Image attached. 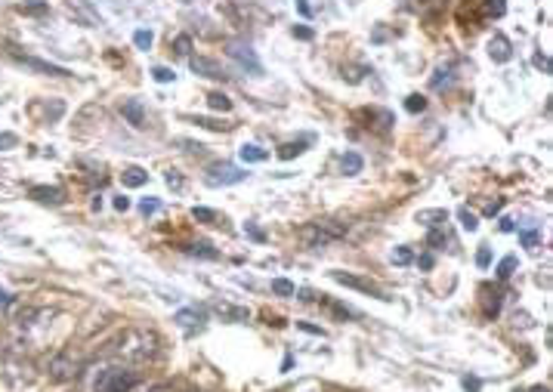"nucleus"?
I'll return each mask as SVG.
<instances>
[{
  "mask_svg": "<svg viewBox=\"0 0 553 392\" xmlns=\"http://www.w3.org/2000/svg\"><path fill=\"white\" fill-rule=\"evenodd\" d=\"M28 4H31V6H41V4H44V0H28Z\"/></svg>",
  "mask_w": 553,
  "mask_h": 392,
  "instance_id": "c03bdc74",
  "label": "nucleus"
},
{
  "mask_svg": "<svg viewBox=\"0 0 553 392\" xmlns=\"http://www.w3.org/2000/svg\"><path fill=\"white\" fill-rule=\"evenodd\" d=\"M111 204H115V210H118V213H124V210L130 207V201L124 198V195H118V198H115V201H111Z\"/></svg>",
  "mask_w": 553,
  "mask_h": 392,
  "instance_id": "4c0bfd02",
  "label": "nucleus"
},
{
  "mask_svg": "<svg viewBox=\"0 0 553 392\" xmlns=\"http://www.w3.org/2000/svg\"><path fill=\"white\" fill-rule=\"evenodd\" d=\"M152 41H155V34L148 31V28H143V31L133 34V43L139 46V50H152Z\"/></svg>",
  "mask_w": 553,
  "mask_h": 392,
  "instance_id": "5701e85b",
  "label": "nucleus"
},
{
  "mask_svg": "<svg viewBox=\"0 0 553 392\" xmlns=\"http://www.w3.org/2000/svg\"><path fill=\"white\" fill-rule=\"evenodd\" d=\"M245 229H248V235H250V238H254V241H266V232H260V229L254 226V222H248V226H245Z\"/></svg>",
  "mask_w": 553,
  "mask_h": 392,
  "instance_id": "f704fd0d",
  "label": "nucleus"
},
{
  "mask_svg": "<svg viewBox=\"0 0 553 392\" xmlns=\"http://www.w3.org/2000/svg\"><path fill=\"white\" fill-rule=\"evenodd\" d=\"M152 392H167V389H164V386H155V389H152Z\"/></svg>",
  "mask_w": 553,
  "mask_h": 392,
  "instance_id": "a18cd8bd",
  "label": "nucleus"
},
{
  "mask_svg": "<svg viewBox=\"0 0 553 392\" xmlns=\"http://www.w3.org/2000/svg\"><path fill=\"white\" fill-rule=\"evenodd\" d=\"M482 9H485V16H492V19H498V16H504V0H492V6H489V4H485Z\"/></svg>",
  "mask_w": 553,
  "mask_h": 392,
  "instance_id": "473e14b6",
  "label": "nucleus"
},
{
  "mask_svg": "<svg viewBox=\"0 0 553 392\" xmlns=\"http://www.w3.org/2000/svg\"><path fill=\"white\" fill-rule=\"evenodd\" d=\"M517 257H504L501 259V266H498V278H501V282H507V278L513 275V272H517Z\"/></svg>",
  "mask_w": 553,
  "mask_h": 392,
  "instance_id": "412c9836",
  "label": "nucleus"
},
{
  "mask_svg": "<svg viewBox=\"0 0 553 392\" xmlns=\"http://www.w3.org/2000/svg\"><path fill=\"white\" fill-rule=\"evenodd\" d=\"M513 229H517V222H513L510 217H504L501 220V232H513Z\"/></svg>",
  "mask_w": 553,
  "mask_h": 392,
  "instance_id": "ea45409f",
  "label": "nucleus"
},
{
  "mask_svg": "<svg viewBox=\"0 0 553 392\" xmlns=\"http://www.w3.org/2000/svg\"><path fill=\"white\" fill-rule=\"evenodd\" d=\"M457 220H461V226L467 229V232H476V229H480V222H476V217H473V213L470 210H457Z\"/></svg>",
  "mask_w": 553,
  "mask_h": 392,
  "instance_id": "393cba45",
  "label": "nucleus"
},
{
  "mask_svg": "<svg viewBox=\"0 0 553 392\" xmlns=\"http://www.w3.org/2000/svg\"><path fill=\"white\" fill-rule=\"evenodd\" d=\"M186 254H192V257H201V259H217L220 254L213 250L210 244H204V241H195V244H186Z\"/></svg>",
  "mask_w": 553,
  "mask_h": 392,
  "instance_id": "f3484780",
  "label": "nucleus"
},
{
  "mask_svg": "<svg viewBox=\"0 0 553 392\" xmlns=\"http://www.w3.org/2000/svg\"><path fill=\"white\" fill-rule=\"evenodd\" d=\"M300 13H303V16H309V13H313V9H309V4H306V0H300Z\"/></svg>",
  "mask_w": 553,
  "mask_h": 392,
  "instance_id": "37998d69",
  "label": "nucleus"
},
{
  "mask_svg": "<svg viewBox=\"0 0 553 392\" xmlns=\"http://www.w3.org/2000/svg\"><path fill=\"white\" fill-rule=\"evenodd\" d=\"M482 16H485V9L480 6V0H464V6H461V13H457V22H461V28H476L482 22Z\"/></svg>",
  "mask_w": 553,
  "mask_h": 392,
  "instance_id": "0eeeda50",
  "label": "nucleus"
},
{
  "mask_svg": "<svg viewBox=\"0 0 553 392\" xmlns=\"http://www.w3.org/2000/svg\"><path fill=\"white\" fill-rule=\"evenodd\" d=\"M405 108L411 111V115H420V111L427 108V99H424V96H408V99H405Z\"/></svg>",
  "mask_w": 553,
  "mask_h": 392,
  "instance_id": "c85d7f7f",
  "label": "nucleus"
},
{
  "mask_svg": "<svg viewBox=\"0 0 553 392\" xmlns=\"http://www.w3.org/2000/svg\"><path fill=\"white\" fill-rule=\"evenodd\" d=\"M362 167H365V161H362L359 152H346V155H340V173H343V176L362 173Z\"/></svg>",
  "mask_w": 553,
  "mask_h": 392,
  "instance_id": "1a4fd4ad",
  "label": "nucleus"
},
{
  "mask_svg": "<svg viewBox=\"0 0 553 392\" xmlns=\"http://www.w3.org/2000/svg\"><path fill=\"white\" fill-rule=\"evenodd\" d=\"M390 259H392L396 266H405V263H411V259H415V250H411V247H396V250L390 254Z\"/></svg>",
  "mask_w": 553,
  "mask_h": 392,
  "instance_id": "4be33fe9",
  "label": "nucleus"
},
{
  "mask_svg": "<svg viewBox=\"0 0 553 392\" xmlns=\"http://www.w3.org/2000/svg\"><path fill=\"white\" fill-rule=\"evenodd\" d=\"M241 152V161H248V164H260V161H266V148H260V145H241L238 148Z\"/></svg>",
  "mask_w": 553,
  "mask_h": 392,
  "instance_id": "ddd939ff",
  "label": "nucleus"
},
{
  "mask_svg": "<svg viewBox=\"0 0 553 392\" xmlns=\"http://www.w3.org/2000/svg\"><path fill=\"white\" fill-rule=\"evenodd\" d=\"M28 68H34V71H44V74H53V78H65V68H59V65H50V62H41V59H22Z\"/></svg>",
  "mask_w": 553,
  "mask_h": 392,
  "instance_id": "f8f14e48",
  "label": "nucleus"
},
{
  "mask_svg": "<svg viewBox=\"0 0 553 392\" xmlns=\"http://www.w3.org/2000/svg\"><path fill=\"white\" fill-rule=\"evenodd\" d=\"M226 53H229V59H235L241 68L245 71H250V74H263V65H260V59H257V53L250 50L248 43H241V41H232L229 46H226Z\"/></svg>",
  "mask_w": 553,
  "mask_h": 392,
  "instance_id": "7ed1b4c3",
  "label": "nucleus"
},
{
  "mask_svg": "<svg viewBox=\"0 0 553 392\" xmlns=\"http://www.w3.org/2000/svg\"><path fill=\"white\" fill-rule=\"evenodd\" d=\"M173 53L176 56H189L192 53V34H176L173 37Z\"/></svg>",
  "mask_w": 553,
  "mask_h": 392,
  "instance_id": "aec40b11",
  "label": "nucleus"
},
{
  "mask_svg": "<svg viewBox=\"0 0 553 392\" xmlns=\"http://www.w3.org/2000/svg\"><path fill=\"white\" fill-rule=\"evenodd\" d=\"M189 68H192L195 74H201V78H213V81H226V78H229V74L223 71L220 62L204 59V56H189Z\"/></svg>",
  "mask_w": 553,
  "mask_h": 392,
  "instance_id": "39448f33",
  "label": "nucleus"
},
{
  "mask_svg": "<svg viewBox=\"0 0 553 392\" xmlns=\"http://www.w3.org/2000/svg\"><path fill=\"white\" fill-rule=\"evenodd\" d=\"M313 34H315V31H313V28H306V25H297V28H294V37H300V41H309Z\"/></svg>",
  "mask_w": 553,
  "mask_h": 392,
  "instance_id": "72a5a7b5",
  "label": "nucleus"
},
{
  "mask_svg": "<svg viewBox=\"0 0 553 392\" xmlns=\"http://www.w3.org/2000/svg\"><path fill=\"white\" fill-rule=\"evenodd\" d=\"M504 207V201L498 198V201H492V204H485V217H494V213H498Z\"/></svg>",
  "mask_w": 553,
  "mask_h": 392,
  "instance_id": "e433bc0d",
  "label": "nucleus"
},
{
  "mask_svg": "<svg viewBox=\"0 0 553 392\" xmlns=\"http://www.w3.org/2000/svg\"><path fill=\"white\" fill-rule=\"evenodd\" d=\"M152 78H155L158 83H173L176 74H173L171 68H164V65H155V68H152Z\"/></svg>",
  "mask_w": 553,
  "mask_h": 392,
  "instance_id": "bb28decb",
  "label": "nucleus"
},
{
  "mask_svg": "<svg viewBox=\"0 0 553 392\" xmlns=\"http://www.w3.org/2000/svg\"><path fill=\"white\" fill-rule=\"evenodd\" d=\"M273 291H275V294H281V296H290V294L297 291V287L290 284L288 278H275V282H273Z\"/></svg>",
  "mask_w": 553,
  "mask_h": 392,
  "instance_id": "c756f323",
  "label": "nucleus"
},
{
  "mask_svg": "<svg viewBox=\"0 0 553 392\" xmlns=\"http://www.w3.org/2000/svg\"><path fill=\"white\" fill-rule=\"evenodd\" d=\"M457 81V74L452 71V68H436V74H433V90H445V87H452V83Z\"/></svg>",
  "mask_w": 553,
  "mask_h": 392,
  "instance_id": "2eb2a0df",
  "label": "nucleus"
},
{
  "mask_svg": "<svg viewBox=\"0 0 553 392\" xmlns=\"http://www.w3.org/2000/svg\"><path fill=\"white\" fill-rule=\"evenodd\" d=\"M300 152H303V143H294V145H281V152H278V158H297Z\"/></svg>",
  "mask_w": 553,
  "mask_h": 392,
  "instance_id": "2f4dec72",
  "label": "nucleus"
},
{
  "mask_svg": "<svg viewBox=\"0 0 553 392\" xmlns=\"http://www.w3.org/2000/svg\"><path fill=\"white\" fill-rule=\"evenodd\" d=\"M445 241V235H436V232H430V247H439Z\"/></svg>",
  "mask_w": 553,
  "mask_h": 392,
  "instance_id": "a19ab883",
  "label": "nucleus"
},
{
  "mask_svg": "<svg viewBox=\"0 0 553 392\" xmlns=\"http://www.w3.org/2000/svg\"><path fill=\"white\" fill-rule=\"evenodd\" d=\"M522 247H529V250H535V244H538V241H541V232H538V226L535 229H526V232H522Z\"/></svg>",
  "mask_w": 553,
  "mask_h": 392,
  "instance_id": "a878e982",
  "label": "nucleus"
},
{
  "mask_svg": "<svg viewBox=\"0 0 553 392\" xmlns=\"http://www.w3.org/2000/svg\"><path fill=\"white\" fill-rule=\"evenodd\" d=\"M445 217H448L445 210H420L417 213V222H424V226L436 229V226H442V222H445Z\"/></svg>",
  "mask_w": 553,
  "mask_h": 392,
  "instance_id": "dca6fc26",
  "label": "nucleus"
},
{
  "mask_svg": "<svg viewBox=\"0 0 553 392\" xmlns=\"http://www.w3.org/2000/svg\"><path fill=\"white\" fill-rule=\"evenodd\" d=\"M489 56L494 62H510L513 59V43L504 34H494L489 41Z\"/></svg>",
  "mask_w": 553,
  "mask_h": 392,
  "instance_id": "6e6552de",
  "label": "nucleus"
},
{
  "mask_svg": "<svg viewBox=\"0 0 553 392\" xmlns=\"http://www.w3.org/2000/svg\"><path fill=\"white\" fill-rule=\"evenodd\" d=\"M204 319V312L201 309H183V312H176L173 315V321L180 324V328H192V324H198Z\"/></svg>",
  "mask_w": 553,
  "mask_h": 392,
  "instance_id": "4468645a",
  "label": "nucleus"
},
{
  "mask_svg": "<svg viewBox=\"0 0 553 392\" xmlns=\"http://www.w3.org/2000/svg\"><path fill=\"white\" fill-rule=\"evenodd\" d=\"M331 278H334L337 284H346V287H352V291H362V294H368V296H377V300H387L380 287H374L371 282H365V278H355V275H350V272H334Z\"/></svg>",
  "mask_w": 553,
  "mask_h": 392,
  "instance_id": "423d86ee",
  "label": "nucleus"
},
{
  "mask_svg": "<svg viewBox=\"0 0 553 392\" xmlns=\"http://www.w3.org/2000/svg\"><path fill=\"white\" fill-rule=\"evenodd\" d=\"M136 386V377L127 371H102V380L96 392H130Z\"/></svg>",
  "mask_w": 553,
  "mask_h": 392,
  "instance_id": "20e7f679",
  "label": "nucleus"
},
{
  "mask_svg": "<svg viewBox=\"0 0 553 392\" xmlns=\"http://www.w3.org/2000/svg\"><path fill=\"white\" fill-rule=\"evenodd\" d=\"M16 143H19V139L13 133H0V148H13Z\"/></svg>",
  "mask_w": 553,
  "mask_h": 392,
  "instance_id": "c9c22d12",
  "label": "nucleus"
},
{
  "mask_svg": "<svg viewBox=\"0 0 553 392\" xmlns=\"http://www.w3.org/2000/svg\"><path fill=\"white\" fill-rule=\"evenodd\" d=\"M31 198L34 201H46V204H59L62 192L59 189H31Z\"/></svg>",
  "mask_w": 553,
  "mask_h": 392,
  "instance_id": "a211bd4d",
  "label": "nucleus"
},
{
  "mask_svg": "<svg viewBox=\"0 0 553 392\" xmlns=\"http://www.w3.org/2000/svg\"><path fill=\"white\" fill-rule=\"evenodd\" d=\"M164 180H167V182H171V185H173V189H180V182H183V180H180V176H176V170H171V173H167V176H164Z\"/></svg>",
  "mask_w": 553,
  "mask_h": 392,
  "instance_id": "58836bf2",
  "label": "nucleus"
},
{
  "mask_svg": "<svg viewBox=\"0 0 553 392\" xmlns=\"http://www.w3.org/2000/svg\"><path fill=\"white\" fill-rule=\"evenodd\" d=\"M208 105L213 111H232V99L226 96V93H210L208 96Z\"/></svg>",
  "mask_w": 553,
  "mask_h": 392,
  "instance_id": "6ab92c4d",
  "label": "nucleus"
},
{
  "mask_svg": "<svg viewBox=\"0 0 553 392\" xmlns=\"http://www.w3.org/2000/svg\"><path fill=\"white\" fill-rule=\"evenodd\" d=\"M192 220H198V222H217V213L208 210V207H192Z\"/></svg>",
  "mask_w": 553,
  "mask_h": 392,
  "instance_id": "7c9ffc66",
  "label": "nucleus"
},
{
  "mask_svg": "<svg viewBox=\"0 0 553 392\" xmlns=\"http://www.w3.org/2000/svg\"><path fill=\"white\" fill-rule=\"evenodd\" d=\"M343 232H346L343 222H309L303 229V244L306 247H325L328 241L340 238Z\"/></svg>",
  "mask_w": 553,
  "mask_h": 392,
  "instance_id": "f257e3e1",
  "label": "nucleus"
},
{
  "mask_svg": "<svg viewBox=\"0 0 553 392\" xmlns=\"http://www.w3.org/2000/svg\"><path fill=\"white\" fill-rule=\"evenodd\" d=\"M121 111H124V118H127V120H130V124H133V127H146V108L139 105L136 99L124 102V108H121Z\"/></svg>",
  "mask_w": 553,
  "mask_h": 392,
  "instance_id": "9b49d317",
  "label": "nucleus"
},
{
  "mask_svg": "<svg viewBox=\"0 0 553 392\" xmlns=\"http://www.w3.org/2000/svg\"><path fill=\"white\" fill-rule=\"evenodd\" d=\"M492 247L489 244H485V247H480V250H476V266H480V269H489L492 266Z\"/></svg>",
  "mask_w": 553,
  "mask_h": 392,
  "instance_id": "cd10ccee",
  "label": "nucleus"
},
{
  "mask_svg": "<svg viewBox=\"0 0 553 392\" xmlns=\"http://www.w3.org/2000/svg\"><path fill=\"white\" fill-rule=\"evenodd\" d=\"M161 210V198H146V201H139V213L143 217H152V213Z\"/></svg>",
  "mask_w": 553,
  "mask_h": 392,
  "instance_id": "b1692460",
  "label": "nucleus"
},
{
  "mask_svg": "<svg viewBox=\"0 0 553 392\" xmlns=\"http://www.w3.org/2000/svg\"><path fill=\"white\" fill-rule=\"evenodd\" d=\"M417 263H420V269H433V257H430V254H424V257L417 259Z\"/></svg>",
  "mask_w": 553,
  "mask_h": 392,
  "instance_id": "79ce46f5",
  "label": "nucleus"
},
{
  "mask_svg": "<svg viewBox=\"0 0 553 392\" xmlns=\"http://www.w3.org/2000/svg\"><path fill=\"white\" fill-rule=\"evenodd\" d=\"M121 182H124L127 189H139V185L148 182V173L143 170V167H127V170L121 173Z\"/></svg>",
  "mask_w": 553,
  "mask_h": 392,
  "instance_id": "9d476101",
  "label": "nucleus"
},
{
  "mask_svg": "<svg viewBox=\"0 0 553 392\" xmlns=\"http://www.w3.org/2000/svg\"><path fill=\"white\" fill-rule=\"evenodd\" d=\"M245 170L241 167H235V164H229V161H220V164H213L210 170H208V176H204V182L208 185H235V182H241L245 180Z\"/></svg>",
  "mask_w": 553,
  "mask_h": 392,
  "instance_id": "f03ea898",
  "label": "nucleus"
}]
</instances>
